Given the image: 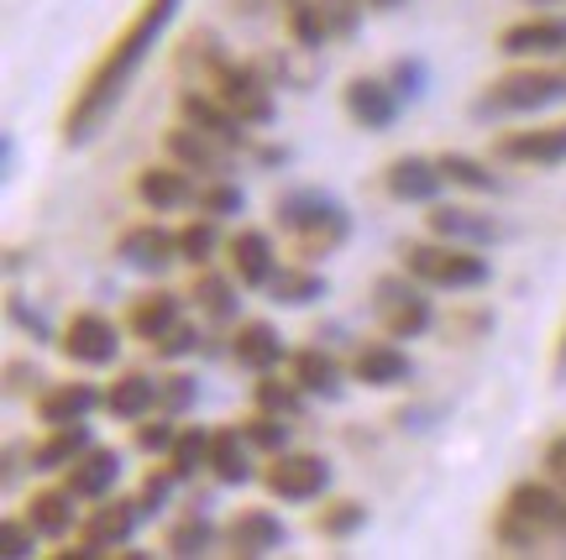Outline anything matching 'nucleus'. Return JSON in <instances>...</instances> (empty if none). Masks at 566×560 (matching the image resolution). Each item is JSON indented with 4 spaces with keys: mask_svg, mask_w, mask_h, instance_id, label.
I'll use <instances>...</instances> for the list:
<instances>
[{
    "mask_svg": "<svg viewBox=\"0 0 566 560\" xmlns=\"http://www.w3.org/2000/svg\"><path fill=\"white\" fill-rule=\"evenodd\" d=\"M179 17V0H142L137 17L126 21V32L105 47L95 68L84 74V84L74 89V101L63 110V141H90L105 120L116 116V105L126 101V89L137 80V68L147 63V53L158 47V38L168 32V21Z\"/></svg>",
    "mask_w": 566,
    "mask_h": 560,
    "instance_id": "obj_1",
    "label": "nucleus"
},
{
    "mask_svg": "<svg viewBox=\"0 0 566 560\" xmlns=\"http://www.w3.org/2000/svg\"><path fill=\"white\" fill-rule=\"evenodd\" d=\"M493 540L509 556H566V487L562 482L509 487L499 519H493Z\"/></svg>",
    "mask_w": 566,
    "mask_h": 560,
    "instance_id": "obj_2",
    "label": "nucleus"
},
{
    "mask_svg": "<svg viewBox=\"0 0 566 560\" xmlns=\"http://www.w3.org/2000/svg\"><path fill=\"white\" fill-rule=\"evenodd\" d=\"M273 221L289 236L294 257L300 262H321L331 257L346 236H352V215H346L342 200H331L321 189H289L279 204H273Z\"/></svg>",
    "mask_w": 566,
    "mask_h": 560,
    "instance_id": "obj_3",
    "label": "nucleus"
},
{
    "mask_svg": "<svg viewBox=\"0 0 566 560\" xmlns=\"http://www.w3.org/2000/svg\"><path fill=\"white\" fill-rule=\"evenodd\" d=\"M566 101V68H509L493 84H483V95L472 101V116L478 120H499V116H535L546 105Z\"/></svg>",
    "mask_w": 566,
    "mask_h": 560,
    "instance_id": "obj_4",
    "label": "nucleus"
},
{
    "mask_svg": "<svg viewBox=\"0 0 566 560\" xmlns=\"http://www.w3.org/2000/svg\"><path fill=\"white\" fill-rule=\"evenodd\" d=\"M405 273L424 283V288H483L488 283V257H478V246H457V241H409L405 246Z\"/></svg>",
    "mask_w": 566,
    "mask_h": 560,
    "instance_id": "obj_5",
    "label": "nucleus"
},
{
    "mask_svg": "<svg viewBox=\"0 0 566 560\" xmlns=\"http://www.w3.org/2000/svg\"><path fill=\"white\" fill-rule=\"evenodd\" d=\"M373 315L384 325V336L394 340H415L430 330V299H424V283L415 273H384L373 283Z\"/></svg>",
    "mask_w": 566,
    "mask_h": 560,
    "instance_id": "obj_6",
    "label": "nucleus"
},
{
    "mask_svg": "<svg viewBox=\"0 0 566 560\" xmlns=\"http://www.w3.org/2000/svg\"><path fill=\"white\" fill-rule=\"evenodd\" d=\"M263 482H268V493L283 503H315L331 487V466L315 451H279L273 466L263 472Z\"/></svg>",
    "mask_w": 566,
    "mask_h": 560,
    "instance_id": "obj_7",
    "label": "nucleus"
},
{
    "mask_svg": "<svg viewBox=\"0 0 566 560\" xmlns=\"http://www.w3.org/2000/svg\"><path fill=\"white\" fill-rule=\"evenodd\" d=\"M168 152H174V162H184L189 173H205V179H226L237 168V147L200 131V126H189V120L168 131Z\"/></svg>",
    "mask_w": 566,
    "mask_h": 560,
    "instance_id": "obj_8",
    "label": "nucleus"
},
{
    "mask_svg": "<svg viewBox=\"0 0 566 560\" xmlns=\"http://www.w3.org/2000/svg\"><path fill=\"white\" fill-rule=\"evenodd\" d=\"M63 357L80 361V367H111V361L122 357V330L105 320V315H74V320L63 325Z\"/></svg>",
    "mask_w": 566,
    "mask_h": 560,
    "instance_id": "obj_9",
    "label": "nucleus"
},
{
    "mask_svg": "<svg viewBox=\"0 0 566 560\" xmlns=\"http://www.w3.org/2000/svg\"><path fill=\"white\" fill-rule=\"evenodd\" d=\"M493 152L504 162H525V168H556V162H566V120L504 131V137L493 141Z\"/></svg>",
    "mask_w": 566,
    "mask_h": 560,
    "instance_id": "obj_10",
    "label": "nucleus"
},
{
    "mask_svg": "<svg viewBox=\"0 0 566 560\" xmlns=\"http://www.w3.org/2000/svg\"><path fill=\"white\" fill-rule=\"evenodd\" d=\"M179 110H184V120L189 126H200V131H210V137H221V141H231L237 152L247 147V137H252V126H247L231 105L221 101V95H210V89H184L179 95Z\"/></svg>",
    "mask_w": 566,
    "mask_h": 560,
    "instance_id": "obj_11",
    "label": "nucleus"
},
{
    "mask_svg": "<svg viewBox=\"0 0 566 560\" xmlns=\"http://www.w3.org/2000/svg\"><path fill=\"white\" fill-rule=\"evenodd\" d=\"M116 257L126 262V267H137V273H168L179 257V236L174 231H163V225H132L122 236V246H116Z\"/></svg>",
    "mask_w": 566,
    "mask_h": 560,
    "instance_id": "obj_12",
    "label": "nucleus"
},
{
    "mask_svg": "<svg viewBox=\"0 0 566 560\" xmlns=\"http://www.w3.org/2000/svg\"><path fill=\"white\" fill-rule=\"evenodd\" d=\"M499 53H509V59H556V53H566V17L514 21L499 38Z\"/></svg>",
    "mask_w": 566,
    "mask_h": 560,
    "instance_id": "obj_13",
    "label": "nucleus"
},
{
    "mask_svg": "<svg viewBox=\"0 0 566 560\" xmlns=\"http://www.w3.org/2000/svg\"><path fill=\"white\" fill-rule=\"evenodd\" d=\"M430 231L441 241H457V246H493L504 236V225L483 215V210H467V204H430Z\"/></svg>",
    "mask_w": 566,
    "mask_h": 560,
    "instance_id": "obj_14",
    "label": "nucleus"
},
{
    "mask_svg": "<svg viewBox=\"0 0 566 560\" xmlns=\"http://www.w3.org/2000/svg\"><path fill=\"white\" fill-rule=\"evenodd\" d=\"M346 116L357 120L363 131H388V126L399 120V89L384 80L357 74V80L346 84Z\"/></svg>",
    "mask_w": 566,
    "mask_h": 560,
    "instance_id": "obj_15",
    "label": "nucleus"
},
{
    "mask_svg": "<svg viewBox=\"0 0 566 560\" xmlns=\"http://www.w3.org/2000/svg\"><path fill=\"white\" fill-rule=\"evenodd\" d=\"M137 194L147 210H184V204H200V189H195V179H189V168L184 162H153V168H142L137 179Z\"/></svg>",
    "mask_w": 566,
    "mask_h": 560,
    "instance_id": "obj_16",
    "label": "nucleus"
},
{
    "mask_svg": "<svg viewBox=\"0 0 566 560\" xmlns=\"http://www.w3.org/2000/svg\"><path fill=\"white\" fill-rule=\"evenodd\" d=\"M384 183H388V194H394L399 204H436L446 173H441V162L436 158H415V152H409V158L388 162Z\"/></svg>",
    "mask_w": 566,
    "mask_h": 560,
    "instance_id": "obj_17",
    "label": "nucleus"
},
{
    "mask_svg": "<svg viewBox=\"0 0 566 560\" xmlns=\"http://www.w3.org/2000/svg\"><path fill=\"white\" fill-rule=\"evenodd\" d=\"M289 540V529H283L279 514H268V508H242L237 519L226 524V545H231V556H273L279 545Z\"/></svg>",
    "mask_w": 566,
    "mask_h": 560,
    "instance_id": "obj_18",
    "label": "nucleus"
},
{
    "mask_svg": "<svg viewBox=\"0 0 566 560\" xmlns=\"http://www.w3.org/2000/svg\"><path fill=\"white\" fill-rule=\"evenodd\" d=\"M226 252H231V278L242 283V288H268L273 273H279L273 241L263 231H237V236L226 241Z\"/></svg>",
    "mask_w": 566,
    "mask_h": 560,
    "instance_id": "obj_19",
    "label": "nucleus"
},
{
    "mask_svg": "<svg viewBox=\"0 0 566 560\" xmlns=\"http://www.w3.org/2000/svg\"><path fill=\"white\" fill-rule=\"evenodd\" d=\"M409 357L394 346V336L388 340H367V346H357V357H352V378L367 382V388H399V382H409Z\"/></svg>",
    "mask_w": 566,
    "mask_h": 560,
    "instance_id": "obj_20",
    "label": "nucleus"
},
{
    "mask_svg": "<svg viewBox=\"0 0 566 560\" xmlns=\"http://www.w3.org/2000/svg\"><path fill=\"white\" fill-rule=\"evenodd\" d=\"M142 524V508H137V498H101V508L84 519V540L95 545V550H116V545H126L132 540V529Z\"/></svg>",
    "mask_w": 566,
    "mask_h": 560,
    "instance_id": "obj_21",
    "label": "nucleus"
},
{
    "mask_svg": "<svg viewBox=\"0 0 566 560\" xmlns=\"http://www.w3.org/2000/svg\"><path fill=\"white\" fill-rule=\"evenodd\" d=\"M90 451V424H48V441H38L27 451L32 472H69L74 461Z\"/></svg>",
    "mask_w": 566,
    "mask_h": 560,
    "instance_id": "obj_22",
    "label": "nucleus"
},
{
    "mask_svg": "<svg viewBox=\"0 0 566 560\" xmlns=\"http://www.w3.org/2000/svg\"><path fill=\"white\" fill-rule=\"evenodd\" d=\"M101 393L90 382H53L48 393H38V420L42 424H80L101 409Z\"/></svg>",
    "mask_w": 566,
    "mask_h": 560,
    "instance_id": "obj_23",
    "label": "nucleus"
},
{
    "mask_svg": "<svg viewBox=\"0 0 566 560\" xmlns=\"http://www.w3.org/2000/svg\"><path fill=\"white\" fill-rule=\"evenodd\" d=\"M252 451L258 445L247 441V430H210V472L226 487H242L252 482Z\"/></svg>",
    "mask_w": 566,
    "mask_h": 560,
    "instance_id": "obj_24",
    "label": "nucleus"
},
{
    "mask_svg": "<svg viewBox=\"0 0 566 560\" xmlns=\"http://www.w3.org/2000/svg\"><path fill=\"white\" fill-rule=\"evenodd\" d=\"M116 482H122V456L105 451V445H90V451L69 466V482H63V487H74L80 498H105Z\"/></svg>",
    "mask_w": 566,
    "mask_h": 560,
    "instance_id": "obj_25",
    "label": "nucleus"
},
{
    "mask_svg": "<svg viewBox=\"0 0 566 560\" xmlns=\"http://www.w3.org/2000/svg\"><path fill=\"white\" fill-rule=\"evenodd\" d=\"M74 487H48V493H32L27 498V519H32V529H38L42 540H63L69 529H74Z\"/></svg>",
    "mask_w": 566,
    "mask_h": 560,
    "instance_id": "obj_26",
    "label": "nucleus"
},
{
    "mask_svg": "<svg viewBox=\"0 0 566 560\" xmlns=\"http://www.w3.org/2000/svg\"><path fill=\"white\" fill-rule=\"evenodd\" d=\"M294 382H300L310 399H342L346 382H342V361L321 351V346H304L294 357Z\"/></svg>",
    "mask_w": 566,
    "mask_h": 560,
    "instance_id": "obj_27",
    "label": "nucleus"
},
{
    "mask_svg": "<svg viewBox=\"0 0 566 560\" xmlns=\"http://www.w3.org/2000/svg\"><path fill=\"white\" fill-rule=\"evenodd\" d=\"M231 357L252 367V372H273L283 361V336L268 320H247L237 336H231Z\"/></svg>",
    "mask_w": 566,
    "mask_h": 560,
    "instance_id": "obj_28",
    "label": "nucleus"
},
{
    "mask_svg": "<svg viewBox=\"0 0 566 560\" xmlns=\"http://www.w3.org/2000/svg\"><path fill=\"white\" fill-rule=\"evenodd\" d=\"M179 294H168V288H153V294H142L137 304H132V315H126V325L137 330L142 340H158L168 336L174 325H179Z\"/></svg>",
    "mask_w": 566,
    "mask_h": 560,
    "instance_id": "obj_29",
    "label": "nucleus"
},
{
    "mask_svg": "<svg viewBox=\"0 0 566 560\" xmlns=\"http://www.w3.org/2000/svg\"><path fill=\"white\" fill-rule=\"evenodd\" d=\"M105 409H111L116 420H147V414L158 409V382L142 378V372H126V378L111 382V393H105Z\"/></svg>",
    "mask_w": 566,
    "mask_h": 560,
    "instance_id": "obj_30",
    "label": "nucleus"
},
{
    "mask_svg": "<svg viewBox=\"0 0 566 560\" xmlns=\"http://www.w3.org/2000/svg\"><path fill=\"white\" fill-rule=\"evenodd\" d=\"M268 294H273V304H289V309H304V304L325 299V278L304 262V267H279L273 273V283H268Z\"/></svg>",
    "mask_w": 566,
    "mask_h": 560,
    "instance_id": "obj_31",
    "label": "nucleus"
},
{
    "mask_svg": "<svg viewBox=\"0 0 566 560\" xmlns=\"http://www.w3.org/2000/svg\"><path fill=\"white\" fill-rule=\"evenodd\" d=\"M205 466H210V430L189 424V430H179V441L168 451V472L179 482H189V477H200Z\"/></svg>",
    "mask_w": 566,
    "mask_h": 560,
    "instance_id": "obj_32",
    "label": "nucleus"
},
{
    "mask_svg": "<svg viewBox=\"0 0 566 560\" xmlns=\"http://www.w3.org/2000/svg\"><path fill=\"white\" fill-rule=\"evenodd\" d=\"M283 17H289V32H294V42L300 47H325V38H331V27H325V11L321 0H283Z\"/></svg>",
    "mask_w": 566,
    "mask_h": 560,
    "instance_id": "obj_33",
    "label": "nucleus"
},
{
    "mask_svg": "<svg viewBox=\"0 0 566 560\" xmlns=\"http://www.w3.org/2000/svg\"><path fill=\"white\" fill-rule=\"evenodd\" d=\"M216 545V524L205 519V508L195 503V514H184L174 529H168V556H205Z\"/></svg>",
    "mask_w": 566,
    "mask_h": 560,
    "instance_id": "obj_34",
    "label": "nucleus"
},
{
    "mask_svg": "<svg viewBox=\"0 0 566 560\" xmlns=\"http://www.w3.org/2000/svg\"><path fill=\"white\" fill-rule=\"evenodd\" d=\"M304 399H310V393H304L294 378L279 382L263 372V382H258V409H268V414H279V420H289V424L304 420Z\"/></svg>",
    "mask_w": 566,
    "mask_h": 560,
    "instance_id": "obj_35",
    "label": "nucleus"
},
{
    "mask_svg": "<svg viewBox=\"0 0 566 560\" xmlns=\"http://www.w3.org/2000/svg\"><path fill=\"white\" fill-rule=\"evenodd\" d=\"M195 304H200L210 320H231V315H237V288H231V278H221V273H200V278H195Z\"/></svg>",
    "mask_w": 566,
    "mask_h": 560,
    "instance_id": "obj_36",
    "label": "nucleus"
},
{
    "mask_svg": "<svg viewBox=\"0 0 566 560\" xmlns=\"http://www.w3.org/2000/svg\"><path fill=\"white\" fill-rule=\"evenodd\" d=\"M363 524H367V508L363 503H352V498L325 503L321 514H315V529H321L325 540H346V535H357Z\"/></svg>",
    "mask_w": 566,
    "mask_h": 560,
    "instance_id": "obj_37",
    "label": "nucleus"
},
{
    "mask_svg": "<svg viewBox=\"0 0 566 560\" xmlns=\"http://www.w3.org/2000/svg\"><path fill=\"white\" fill-rule=\"evenodd\" d=\"M216 246H221V231H216V215H205V221H189L179 231V257L205 267V262L216 257Z\"/></svg>",
    "mask_w": 566,
    "mask_h": 560,
    "instance_id": "obj_38",
    "label": "nucleus"
},
{
    "mask_svg": "<svg viewBox=\"0 0 566 560\" xmlns=\"http://www.w3.org/2000/svg\"><path fill=\"white\" fill-rule=\"evenodd\" d=\"M436 162H441L446 183H462V189H478V194H493V189H499V179H493L478 158H467V152H446V158H436Z\"/></svg>",
    "mask_w": 566,
    "mask_h": 560,
    "instance_id": "obj_39",
    "label": "nucleus"
},
{
    "mask_svg": "<svg viewBox=\"0 0 566 560\" xmlns=\"http://www.w3.org/2000/svg\"><path fill=\"white\" fill-rule=\"evenodd\" d=\"M247 441L258 445V451H268V456H279V451H289V420H279V414H268V409H258L252 420L242 424Z\"/></svg>",
    "mask_w": 566,
    "mask_h": 560,
    "instance_id": "obj_40",
    "label": "nucleus"
},
{
    "mask_svg": "<svg viewBox=\"0 0 566 560\" xmlns=\"http://www.w3.org/2000/svg\"><path fill=\"white\" fill-rule=\"evenodd\" d=\"M200 215H242V189L237 183H226V179H210L200 183Z\"/></svg>",
    "mask_w": 566,
    "mask_h": 560,
    "instance_id": "obj_41",
    "label": "nucleus"
},
{
    "mask_svg": "<svg viewBox=\"0 0 566 560\" xmlns=\"http://www.w3.org/2000/svg\"><path fill=\"white\" fill-rule=\"evenodd\" d=\"M174 441H179L174 414H163V409H158V420H153V414H147V420H137V451L158 456V451H174Z\"/></svg>",
    "mask_w": 566,
    "mask_h": 560,
    "instance_id": "obj_42",
    "label": "nucleus"
},
{
    "mask_svg": "<svg viewBox=\"0 0 566 560\" xmlns=\"http://www.w3.org/2000/svg\"><path fill=\"white\" fill-rule=\"evenodd\" d=\"M321 11H325V27H331V38H357L367 0H321Z\"/></svg>",
    "mask_w": 566,
    "mask_h": 560,
    "instance_id": "obj_43",
    "label": "nucleus"
},
{
    "mask_svg": "<svg viewBox=\"0 0 566 560\" xmlns=\"http://www.w3.org/2000/svg\"><path fill=\"white\" fill-rule=\"evenodd\" d=\"M189 403H195V378H184V372L158 378V409L163 414H184Z\"/></svg>",
    "mask_w": 566,
    "mask_h": 560,
    "instance_id": "obj_44",
    "label": "nucleus"
},
{
    "mask_svg": "<svg viewBox=\"0 0 566 560\" xmlns=\"http://www.w3.org/2000/svg\"><path fill=\"white\" fill-rule=\"evenodd\" d=\"M174 472H147V482H142V493H137V508H142V519L147 514H158V508H168V498H174Z\"/></svg>",
    "mask_w": 566,
    "mask_h": 560,
    "instance_id": "obj_45",
    "label": "nucleus"
},
{
    "mask_svg": "<svg viewBox=\"0 0 566 560\" xmlns=\"http://www.w3.org/2000/svg\"><path fill=\"white\" fill-rule=\"evenodd\" d=\"M153 351H158L163 361H179V357H189V351H200V330H195V325H174V330H168V336H158L153 340Z\"/></svg>",
    "mask_w": 566,
    "mask_h": 560,
    "instance_id": "obj_46",
    "label": "nucleus"
},
{
    "mask_svg": "<svg viewBox=\"0 0 566 560\" xmlns=\"http://www.w3.org/2000/svg\"><path fill=\"white\" fill-rule=\"evenodd\" d=\"M0 556H11V560H27L32 556V545H38V529H32V519L21 514V519H6V529H0Z\"/></svg>",
    "mask_w": 566,
    "mask_h": 560,
    "instance_id": "obj_47",
    "label": "nucleus"
},
{
    "mask_svg": "<svg viewBox=\"0 0 566 560\" xmlns=\"http://www.w3.org/2000/svg\"><path fill=\"white\" fill-rule=\"evenodd\" d=\"M388 84L399 89V101H420L424 95V63L420 59H399L394 63V74H388Z\"/></svg>",
    "mask_w": 566,
    "mask_h": 560,
    "instance_id": "obj_48",
    "label": "nucleus"
},
{
    "mask_svg": "<svg viewBox=\"0 0 566 560\" xmlns=\"http://www.w3.org/2000/svg\"><path fill=\"white\" fill-rule=\"evenodd\" d=\"M11 320H17L21 330H32L38 340H48V320H42V315H32V309H27V299H17V294H11Z\"/></svg>",
    "mask_w": 566,
    "mask_h": 560,
    "instance_id": "obj_49",
    "label": "nucleus"
},
{
    "mask_svg": "<svg viewBox=\"0 0 566 560\" xmlns=\"http://www.w3.org/2000/svg\"><path fill=\"white\" fill-rule=\"evenodd\" d=\"M6 378H11V393H27V388H38L42 382V372L38 367H27V361H11V367H6Z\"/></svg>",
    "mask_w": 566,
    "mask_h": 560,
    "instance_id": "obj_50",
    "label": "nucleus"
},
{
    "mask_svg": "<svg viewBox=\"0 0 566 560\" xmlns=\"http://www.w3.org/2000/svg\"><path fill=\"white\" fill-rule=\"evenodd\" d=\"M546 477L566 487V435H562V441H551V451H546Z\"/></svg>",
    "mask_w": 566,
    "mask_h": 560,
    "instance_id": "obj_51",
    "label": "nucleus"
},
{
    "mask_svg": "<svg viewBox=\"0 0 566 560\" xmlns=\"http://www.w3.org/2000/svg\"><path fill=\"white\" fill-rule=\"evenodd\" d=\"M551 378L566 382V325H562V340H556V367H551Z\"/></svg>",
    "mask_w": 566,
    "mask_h": 560,
    "instance_id": "obj_52",
    "label": "nucleus"
},
{
    "mask_svg": "<svg viewBox=\"0 0 566 560\" xmlns=\"http://www.w3.org/2000/svg\"><path fill=\"white\" fill-rule=\"evenodd\" d=\"M6 179H11V173H17V137H11V131H6Z\"/></svg>",
    "mask_w": 566,
    "mask_h": 560,
    "instance_id": "obj_53",
    "label": "nucleus"
},
{
    "mask_svg": "<svg viewBox=\"0 0 566 560\" xmlns=\"http://www.w3.org/2000/svg\"><path fill=\"white\" fill-rule=\"evenodd\" d=\"M367 6H378V11H394V6H405V0H367Z\"/></svg>",
    "mask_w": 566,
    "mask_h": 560,
    "instance_id": "obj_54",
    "label": "nucleus"
},
{
    "mask_svg": "<svg viewBox=\"0 0 566 560\" xmlns=\"http://www.w3.org/2000/svg\"><path fill=\"white\" fill-rule=\"evenodd\" d=\"M546 6H551V0H546Z\"/></svg>",
    "mask_w": 566,
    "mask_h": 560,
    "instance_id": "obj_55",
    "label": "nucleus"
}]
</instances>
